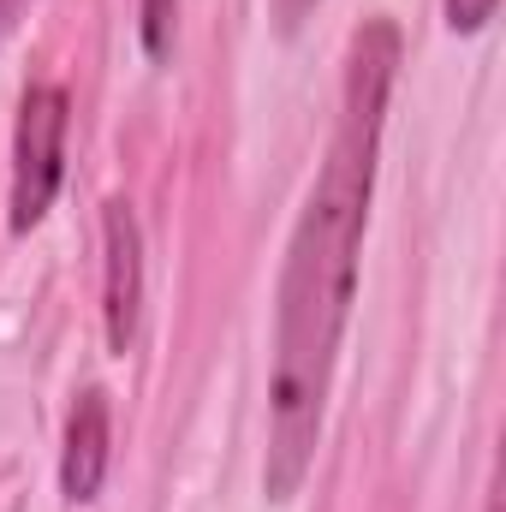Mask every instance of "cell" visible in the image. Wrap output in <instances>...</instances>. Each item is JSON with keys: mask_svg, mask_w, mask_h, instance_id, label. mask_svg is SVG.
<instances>
[{"mask_svg": "<svg viewBox=\"0 0 506 512\" xmlns=\"http://www.w3.org/2000/svg\"><path fill=\"white\" fill-rule=\"evenodd\" d=\"M399 78V24L370 18L346 48L340 120L328 137L322 173L304 197V215L286 239L280 292H274V364H268V501H292L316 465L322 411L334 387V358L358 298V251L376 197L381 126Z\"/></svg>", "mask_w": 506, "mask_h": 512, "instance_id": "obj_1", "label": "cell"}, {"mask_svg": "<svg viewBox=\"0 0 506 512\" xmlns=\"http://www.w3.org/2000/svg\"><path fill=\"white\" fill-rule=\"evenodd\" d=\"M66 173V90L30 84L12 126V233H30Z\"/></svg>", "mask_w": 506, "mask_h": 512, "instance_id": "obj_2", "label": "cell"}, {"mask_svg": "<svg viewBox=\"0 0 506 512\" xmlns=\"http://www.w3.org/2000/svg\"><path fill=\"white\" fill-rule=\"evenodd\" d=\"M143 316V233L126 197L102 203V328L108 346L126 358Z\"/></svg>", "mask_w": 506, "mask_h": 512, "instance_id": "obj_3", "label": "cell"}, {"mask_svg": "<svg viewBox=\"0 0 506 512\" xmlns=\"http://www.w3.org/2000/svg\"><path fill=\"white\" fill-rule=\"evenodd\" d=\"M108 447H114V429H108V393L102 387H84L72 417H66V453H60V489L72 507H90L102 495V477H108Z\"/></svg>", "mask_w": 506, "mask_h": 512, "instance_id": "obj_4", "label": "cell"}, {"mask_svg": "<svg viewBox=\"0 0 506 512\" xmlns=\"http://www.w3.org/2000/svg\"><path fill=\"white\" fill-rule=\"evenodd\" d=\"M143 12V48L149 60H167L173 54V24H179V0H137Z\"/></svg>", "mask_w": 506, "mask_h": 512, "instance_id": "obj_5", "label": "cell"}, {"mask_svg": "<svg viewBox=\"0 0 506 512\" xmlns=\"http://www.w3.org/2000/svg\"><path fill=\"white\" fill-rule=\"evenodd\" d=\"M441 6H447V30L477 36V30L495 18V6H501V0H441Z\"/></svg>", "mask_w": 506, "mask_h": 512, "instance_id": "obj_6", "label": "cell"}, {"mask_svg": "<svg viewBox=\"0 0 506 512\" xmlns=\"http://www.w3.org/2000/svg\"><path fill=\"white\" fill-rule=\"evenodd\" d=\"M316 6H322V0H274V18H280V30H298Z\"/></svg>", "mask_w": 506, "mask_h": 512, "instance_id": "obj_7", "label": "cell"}, {"mask_svg": "<svg viewBox=\"0 0 506 512\" xmlns=\"http://www.w3.org/2000/svg\"><path fill=\"white\" fill-rule=\"evenodd\" d=\"M18 6H24V0H0V30H12V18H18Z\"/></svg>", "mask_w": 506, "mask_h": 512, "instance_id": "obj_8", "label": "cell"}]
</instances>
